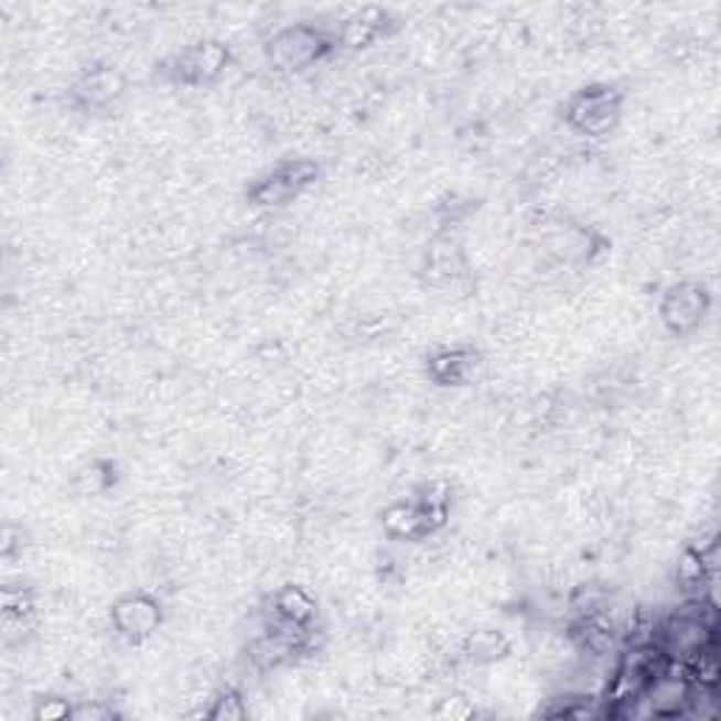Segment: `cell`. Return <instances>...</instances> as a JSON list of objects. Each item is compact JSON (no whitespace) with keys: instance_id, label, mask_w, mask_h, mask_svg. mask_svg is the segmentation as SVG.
<instances>
[{"instance_id":"1","label":"cell","mask_w":721,"mask_h":721,"mask_svg":"<svg viewBox=\"0 0 721 721\" xmlns=\"http://www.w3.org/2000/svg\"><path fill=\"white\" fill-rule=\"evenodd\" d=\"M623 96L609 85H592L578 90L567 105V121L587 139H603L621 121Z\"/></svg>"},{"instance_id":"2","label":"cell","mask_w":721,"mask_h":721,"mask_svg":"<svg viewBox=\"0 0 721 721\" xmlns=\"http://www.w3.org/2000/svg\"><path fill=\"white\" fill-rule=\"evenodd\" d=\"M330 49H333L330 37L319 25L297 23L286 25V29H279L273 34L271 43H268V57L282 71H304L319 63Z\"/></svg>"},{"instance_id":"3","label":"cell","mask_w":721,"mask_h":721,"mask_svg":"<svg viewBox=\"0 0 721 721\" xmlns=\"http://www.w3.org/2000/svg\"><path fill=\"white\" fill-rule=\"evenodd\" d=\"M316 177H319L316 161H308V159L286 161V164H279L273 172H268L266 177H260V181L251 186L248 195H251V201L257 203V206H282V203L297 197L302 190H308Z\"/></svg>"},{"instance_id":"4","label":"cell","mask_w":721,"mask_h":721,"mask_svg":"<svg viewBox=\"0 0 721 721\" xmlns=\"http://www.w3.org/2000/svg\"><path fill=\"white\" fill-rule=\"evenodd\" d=\"M161 621H164V612H161V603L155 601L147 592H133V595H125L114 603L110 609V626L127 643H144L152 634L159 632Z\"/></svg>"},{"instance_id":"5","label":"cell","mask_w":721,"mask_h":721,"mask_svg":"<svg viewBox=\"0 0 721 721\" xmlns=\"http://www.w3.org/2000/svg\"><path fill=\"white\" fill-rule=\"evenodd\" d=\"M708 304L710 299L699 282H677L665 291L659 302V316L671 333H690L704 319Z\"/></svg>"},{"instance_id":"6","label":"cell","mask_w":721,"mask_h":721,"mask_svg":"<svg viewBox=\"0 0 721 721\" xmlns=\"http://www.w3.org/2000/svg\"><path fill=\"white\" fill-rule=\"evenodd\" d=\"M228 68V49L217 40L190 45L172 60V76L186 85H209Z\"/></svg>"},{"instance_id":"7","label":"cell","mask_w":721,"mask_h":721,"mask_svg":"<svg viewBox=\"0 0 721 721\" xmlns=\"http://www.w3.org/2000/svg\"><path fill=\"white\" fill-rule=\"evenodd\" d=\"M127 83L125 76L119 74L116 68H108V65H101V68L88 71L76 79V85L71 88V96L79 108L85 110H105L110 108L121 94H125Z\"/></svg>"},{"instance_id":"8","label":"cell","mask_w":721,"mask_h":721,"mask_svg":"<svg viewBox=\"0 0 721 721\" xmlns=\"http://www.w3.org/2000/svg\"><path fill=\"white\" fill-rule=\"evenodd\" d=\"M476 369H480V355L465 347L440 349L429 360V378L440 386L471 384L476 378Z\"/></svg>"},{"instance_id":"9","label":"cell","mask_w":721,"mask_h":721,"mask_svg":"<svg viewBox=\"0 0 721 721\" xmlns=\"http://www.w3.org/2000/svg\"><path fill=\"white\" fill-rule=\"evenodd\" d=\"M271 612L277 617H282V621L299 623V626H313V621H316V601H313V595L304 587L288 583V587L273 592Z\"/></svg>"},{"instance_id":"10","label":"cell","mask_w":721,"mask_h":721,"mask_svg":"<svg viewBox=\"0 0 721 721\" xmlns=\"http://www.w3.org/2000/svg\"><path fill=\"white\" fill-rule=\"evenodd\" d=\"M510 652V639L496 628H476L460 643V654L471 665H491Z\"/></svg>"},{"instance_id":"11","label":"cell","mask_w":721,"mask_h":721,"mask_svg":"<svg viewBox=\"0 0 721 721\" xmlns=\"http://www.w3.org/2000/svg\"><path fill=\"white\" fill-rule=\"evenodd\" d=\"M384 29H386L384 9L367 7L360 9V12H355L349 20H344L338 37H342V43L349 45V49H364V45L375 43V40L384 34Z\"/></svg>"},{"instance_id":"12","label":"cell","mask_w":721,"mask_h":721,"mask_svg":"<svg viewBox=\"0 0 721 721\" xmlns=\"http://www.w3.org/2000/svg\"><path fill=\"white\" fill-rule=\"evenodd\" d=\"M246 715H248V708L235 688L220 690V693L212 699V708L206 710V719L212 721H240L246 719Z\"/></svg>"},{"instance_id":"13","label":"cell","mask_w":721,"mask_h":721,"mask_svg":"<svg viewBox=\"0 0 721 721\" xmlns=\"http://www.w3.org/2000/svg\"><path fill=\"white\" fill-rule=\"evenodd\" d=\"M71 713H74V708H71L65 699L49 697V699H37L32 715L34 721H63V719H71Z\"/></svg>"},{"instance_id":"14","label":"cell","mask_w":721,"mask_h":721,"mask_svg":"<svg viewBox=\"0 0 721 721\" xmlns=\"http://www.w3.org/2000/svg\"><path fill=\"white\" fill-rule=\"evenodd\" d=\"M434 715L437 719L465 721V719H471V715H476V710L465 697H445V699H440V704H437Z\"/></svg>"},{"instance_id":"15","label":"cell","mask_w":721,"mask_h":721,"mask_svg":"<svg viewBox=\"0 0 721 721\" xmlns=\"http://www.w3.org/2000/svg\"><path fill=\"white\" fill-rule=\"evenodd\" d=\"M101 471H105L101 465H88L83 474H76V491H79V494H85V496L101 494V491H105V487H108V482H110V476L101 474Z\"/></svg>"},{"instance_id":"16","label":"cell","mask_w":721,"mask_h":721,"mask_svg":"<svg viewBox=\"0 0 721 721\" xmlns=\"http://www.w3.org/2000/svg\"><path fill=\"white\" fill-rule=\"evenodd\" d=\"M114 708H108V704H99V702H83V704H74V713H71V719L74 721H108L114 719Z\"/></svg>"}]
</instances>
